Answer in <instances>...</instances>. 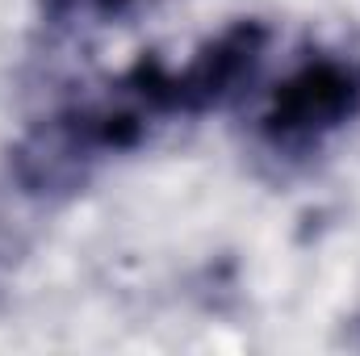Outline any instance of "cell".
Wrapping results in <instances>:
<instances>
[{
	"mask_svg": "<svg viewBox=\"0 0 360 356\" xmlns=\"http://www.w3.org/2000/svg\"><path fill=\"white\" fill-rule=\"evenodd\" d=\"M360 113V68L352 59H310L272 92L260 122L276 151L319 147Z\"/></svg>",
	"mask_w": 360,
	"mask_h": 356,
	"instance_id": "6da1fadb",
	"label": "cell"
},
{
	"mask_svg": "<svg viewBox=\"0 0 360 356\" xmlns=\"http://www.w3.org/2000/svg\"><path fill=\"white\" fill-rule=\"evenodd\" d=\"M130 0H46V21L68 25L76 17H122Z\"/></svg>",
	"mask_w": 360,
	"mask_h": 356,
	"instance_id": "277c9868",
	"label": "cell"
},
{
	"mask_svg": "<svg viewBox=\"0 0 360 356\" xmlns=\"http://www.w3.org/2000/svg\"><path fill=\"white\" fill-rule=\"evenodd\" d=\"M269 25L264 21H235L214 42H205L180 72H172V113L197 117L222 109L248 89L269 55Z\"/></svg>",
	"mask_w": 360,
	"mask_h": 356,
	"instance_id": "3957f363",
	"label": "cell"
},
{
	"mask_svg": "<svg viewBox=\"0 0 360 356\" xmlns=\"http://www.w3.org/2000/svg\"><path fill=\"white\" fill-rule=\"evenodd\" d=\"M101 147L92 143L89 126L80 117L76 105L34 122L13 155H8V172L17 180V189L25 197H42V201H55V197H68L76 193L80 184H89L92 168L101 164Z\"/></svg>",
	"mask_w": 360,
	"mask_h": 356,
	"instance_id": "7a4b0ae2",
	"label": "cell"
}]
</instances>
